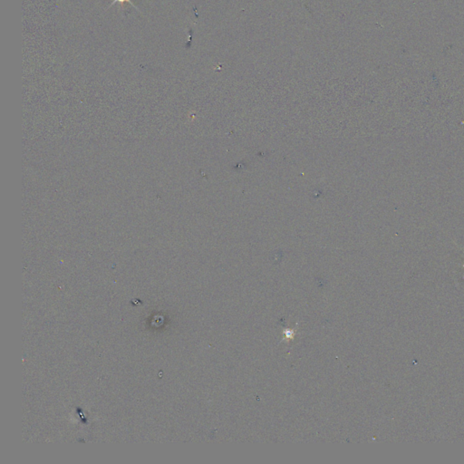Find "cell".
Segmentation results:
<instances>
[{"mask_svg":"<svg viewBox=\"0 0 464 464\" xmlns=\"http://www.w3.org/2000/svg\"><path fill=\"white\" fill-rule=\"evenodd\" d=\"M117 2H118V3H122V4H123V3H125V2H127V3H130V4L132 5L133 8H136V7H134V5L132 4V2H131V0H114L112 4L117 3Z\"/></svg>","mask_w":464,"mask_h":464,"instance_id":"6da1fadb","label":"cell"},{"mask_svg":"<svg viewBox=\"0 0 464 464\" xmlns=\"http://www.w3.org/2000/svg\"><path fill=\"white\" fill-rule=\"evenodd\" d=\"M462 279H464V275H463V277H462Z\"/></svg>","mask_w":464,"mask_h":464,"instance_id":"7a4b0ae2","label":"cell"}]
</instances>
